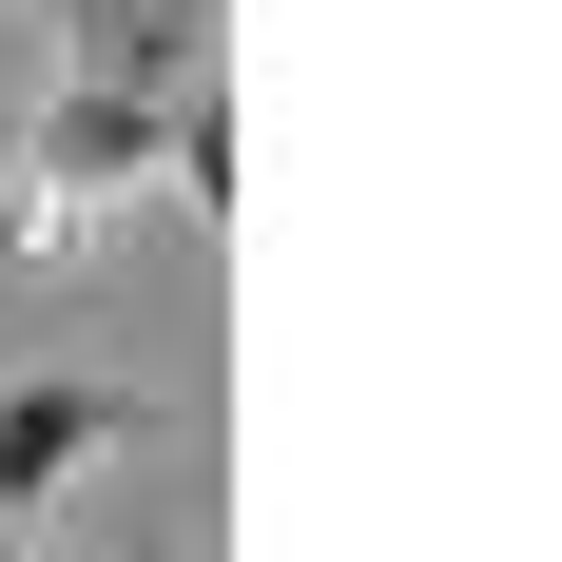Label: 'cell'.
<instances>
[{
    "label": "cell",
    "instance_id": "obj_3",
    "mask_svg": "<svg viewBox=\"0 0 562 562\" xmlns=\"http://www.w3.org/2000/svg\"><path fill=\"white\" fill-rule=\"evenodd\" d=\"M58 40L98 98H194L214 78V0H58Z\"/></svg>",
    "mask_w": 562,
    "mask_h": 562
},
{
    "label": "cell",
    "instance_id": "obj_1",
    "mask_svg": "<svg viewBox=\"0 0 562 562\" xmlns=\"http://www.w3.org/2000/svg\"><path fill=\"white\" fill-rule=\"evenodd\" d=\"M156 116H175V98H98V78H58L40 136H20V194H0V214H20V252H78V233L156 175Z\"/></svg>",
    "mask_w": 562,
    "mask_h": 562
},
{
    "label": "cell",
    "instance_id": "obj_5",
    "mask_svg": "<svg viewBox=\"0 0 562 562\" xmlns=\"http://www.w3.org/2000/svg\"><path fill=\"white\" fill-rule=\"evenodd\" d=\"M156 562H214V543H156Z\"/></svg>",
    "mask_w": 562,
    "mask_h": 562
},
{
    "label": "cell",
    "instance_id": "obj_4",
    "mask_svg": "<svg viewBox=\"0 0 562 562\" xmlns=\"http://www.w3.org/2000/svg\"><path fill=\"white\" fill-rule=\"evenodd\" d=\"M156 175L194 194V233H233V98H214V78H194V98L156 116Z\"/></svg>",
    "mask_w": 562,
    "mask_h": 562
},
{
    "label": "cell",
    "instance_id": "obj_2",
    "mask_svg": "<svg viewBox=\"0 0 562 562\" xmlns=\"http://www.w3.org/2000/svg\"><path fill=\"white\" fill-rule=\"evenodd\" d=\"M98 447H136V389H78V369L0 389V524H40V505H58Z\"/></svg>",
    "mask_w": 562,
    "mask_h": 562
}]
</instances>
